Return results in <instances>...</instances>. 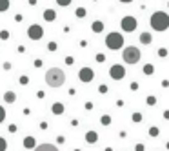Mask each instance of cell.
Instances as JSON below:
<instances>
[{"label":"cell","instance_id":"obj_1","mask_svg":"<svg viewBox=\"0 0 169 151\" xmlns=\"http://www.w3.org/2000/svg\"><path fill=\"white\" fill-rule=\"evenodd\" d=\"M64 80H66V75H64V71L58 69V67H51V69L46 73V84H47L49 88H60V86L64 84Z\"/></svg>","mask_w":169,"mask_h":151},{"label":"cell","instance_id":"obj_2","mask_svg":"<svg viewBox=\"0 0 169 151\" xmlns=\"http://www.w3.org/2000/svg\"><path fill=\"white\" fill-rule=\"evenodd\" d=\"M151 27L155 31H166L169 27V15L164 11H156L151 17Z\"/></svg>","mask_w":169,"mask_h":151},{"label":"cell","instance_id":"obj_3","mask_svg":"<svg viewBox=\"0 0 169 151\" xmlns=\"http://www.w3.org/2000/svg\"><path fill=\"white\" fill-rule=\"evenodd\" d=\"M142 57V53H140V49L138 47H135V46H129V47H126L124 51H122V58L127 62V64H136L138 60Z\"/></svg>","mask_w":169,"mask_h":151},{"label":"cell","instance_id":"obj_4","mask_svg":"<svg viewBox=\"0 0 169 151\" xmlns=\"http://www.w3.org/2000/svg\"><path fill=\"white\" fill-rule=\"evenodd\" d=\"M106 46H107L109 49H120V47L124 46V37H122L120 33H109V35L106 37Z\"/></svg>","mask_w":169,"mask_h":151},{"label":"cell","instance_id":"obj_5","mask_svg":"<svg viewBox=\"0 0 169 151\" xmlns=\"http://www.w3.org/2000/svg\"><path fill=\"white\" fill-rule=\"evenodd\" d=\"M27 37L31 38V40H40V38L44 37V29H42L38 24H33V26H29V29H27Z\"/></svg>","mask_w":169,"mask_h":151},{"label":"cell","instance_id":"obj_6","mask_svg":"<svg viewBox=\"0 0 169 151\" xmlns=\"http://www.w3.org/2000/svg\"><path fill=\"white\" fill-rule=\"evenodd\" d=\"M109 75L115 80H120V78H124V75H126V69H124V66L115 64V66H111V69H109Z\"/></svg>","mask_w":169,"mask_h":151},{"label":"cell","instance_id":"obj_7","mask_svg":"<svg viewBox=\"0 0 169 151\" xmlns=\"http://www.w3.org/2000/svg\"><path fill=\"white\" fill-rule=\"evenodd\" d=\"M122 29L124 31H135L136 29V20H135V17H124L122 18Z\"/></svg>","mask_w":169,"mask_h":151},{"label":"cell","instance_id":"obj_8","mask_svg":"<svg viewBox=\"0 0 169 151\" xmlns=\"http://www.w3.org/2000/svg\"><path fill=\"white\" fill-rule=\"evenodd\" d=\"M78 76H80V80H82V82H91V80H93V76H95V73H93V69H91V67H82V69H80V73H78Z\"/></svg>","mask_w":169,"mask_h":151},{"label":"cell","instance_id":"obj_9","mask_svg":"<svg viewBox=\"0 0 169 151\" xmlns=\"http://www.w3.org/2000/svg\"><path fill=\"white\" fill-rule=\"evenodd\" d=\"M96 140H98V133L96 131H87L86 133V142H87V144H95Z\"/></svg>","mask_w":169,"mask_h":151},{"label":"cell","instance_id":"obj_10","mask_svg":"<svg viewBox=\"0 0 169 151\" xmlns=\"http://www.w3.org/2000/svg\"><path fill=\"white\" fill-rule=\"evenodd\" d=\"M35 151H58V148L53 144H40L38 148H35Z\"/></svg>","mask_w":169,"mask_h":151},{"label":"cell","instance_id":"obj_11","mask_svg":"<svg viewBox=\"0 0 169 151\" xmlns=\"http://www.w3.org/2000/svg\"><path fill=\"white\" fill-rule=\"evenodd\" d=\"M35 146H37V142H35V138H33V137H26V138H24V148L33 149Z\"/></svg>","mask_w":169,"mask_h":151},{"label":"cell","instance_id":"obj_12","mask_svg":"<svg viewBox=\"0 0 169 151\" xmlns=\"http://www.w3.org/2000/svg\"><path fill=\"white\" fill-rule=\"evenodd\" d=\"M51 111H53L55 115H62L64 113V104H60V102L53 104V106H51Z\"/></svg>","mask_w":169,"mask_h":151},{"label":"cell","instance_id":"obj_13","mask_svg":"<svg viewBox=\"0 0 169 151\" xmlns=\"http://www.w3.org/2000/svg\"><path fill=\"white\" fill-rule=\"evenodd\" d=\"M4 100H6L7 104H13V102L17 100V95L13 93V91H7V93L4 95Z\"/></svg>","mask_w":169,"mask_h":151},{"label":"cell","instance_id":"obj_14","mask_svg":"<svg viewBox=\"0 0 169 151\" xmlns=\"http://www.w3.org/2000/svg\"><path fill=\"white\" fill-rule=\"evenodd\" d=\"M44 18L51 22V20H55V18H56V13L53 11V9H46V11H44Z\"/></svg>","mask_w":169,"mask_h":151},{"label":"cell","instance_id":"obj_15","mask_svg":"<svg viewBox=\"0 0 169 151\" xmlns=\"http://www.w3.org/2000/svg\"><path fill=\"white\" fill-rule=\"evenodd\" d=\"M91 29H93L95 33H100V31L104 29V24H102L100 20H95V22H93V26H91Z\"/></svg>","mask_w":169,"mask_h":151},{"label":"cell","instance_id":"obj_16","mask_svg":"<svg viewBox=\"0 0 169 151\" xmlns=\"http://www.w3.org/2000/svg\"><path fill=\"white\" fill-rule=\"evenodd\" d=\"M140 42L142 44H151V35L149 33H142L140 35Z\"/></svg>","mask_w":169,"mask_h":151},{"label":"cell","instance_id":"obj_17","mask_svg":"<svg viewBox=\"0 0 169 151\" xmlns=\"http://www.w3.org/2000/svg\"><path fill=\"white\" fill-rule=\"evenodd\" d=\"M9 7V0H0V11H6Z\"/></svg>","mask_w":169,"mask_h":151},{"label":"cell","instance_id":"obj_18","mask_svg":"<svg viewBox=\"0 0 169 151\" xmlns=\"http://www.w3.org/2000/svg\"><path fill=\"white\" fill-rule=\"evenodd\" d=\"M76 17H78V18H84V17H86V9H84V7H78V9H76Z\"/></svg>","mask_w":169,"mask_h":151},{"label":"cell","instance_id":"obj_19","mask_svg":"<svg viewBox=\"0 0 169 151\" xmlns=\"http://www.w3.org/2000/svg\"><path fill=\"white\" fill-rule=\"evenodd\" d=\"M102 124H104V126H109V124H111V116H109V115H104V116H102Z\"/></svg>","mask_w":169,"mask_h":151},{"label":"cell","instance_id":"obj_20","mask_svg":"<svg viewBox=\"0 0 169 151\" xmlns=\"http://www.w3.org/2000/svg\"><path fill=\"white\" fill-rule=\"evenodd\" d=\"M18 82L22 84V86H26V84H29V78H27L26 75H22V76H20V80H18Z\"/></svg>","mask_w":169,"mask_h":151},{"label":"cell","instance_id":"obj_21","mask_svg":"<svg viewBox=\"0 0 169 151\" xmlns=\"http://www.w3.org/2000/svg\"><path fill=\"white\" fill-rule=\"evenodd\" d=\"M133 122H142V115L140 113H133Z\"/></svg>","mask_w":169,"mask_h":151},{"label":"cell","instance_id":"obj_22","mask_svg":"<svg viewBox=\"0 0 169 151\" xmlns=\"http://www.w3.org/2000/svg\"><path fill=\"white\" fill-rule=\"evenodd\" d=\"M144 73H146V75H151V73H153V66H151V64H147V66L144 67Z\"/></svg>","mask_w":169,"mask_h":151},{"label":"cell","instance_id":"obj_23","mask_svg":"<svg viewBox=\"0 0 169 151\" xmlns=\"http://www.w3.org/2000/svg\"><path fill=\"white\" fill-rule=\"evenodd\" d=\"M6 146H7V144H6V140L0 137V151H6Z\"/></svg>","mask_w":169,"mask_h":151},{"label":"cell","instance_id":"obj_24","mask_svg":"<svg viewBox=\"0 0 169 151\" xmlns=\"http://www.w3.org/2000/svg\"><path fill=\"white\" fill-rule=\"evenodd\" d=\"M0 38H2V40H7V38H9V33H7V31H0Z\"/></svg>","mask_w":169,"mask_h":151},{"label":"cell","instance_id":"obj_25","mask_svg":"<svg viewBox=\"0 0 169 151\" xmlns=\"http://www.w3.org/2000/svg\"><path fill=\"white\" fill-rule=\"evenodd\" d=\"M147 104H149V106H155V104H156V98H155V96H147Z\"/></svg>","mask_w":169,"mask_h":151},{"label":"cell","instance_id":"obj_26","mask_svg":"<svg viewBox=\"0 0 169 151\" xmlns=\"http://www.w3.org/2000/svg\"><path fill=\"white\" fill-rule=\"evenodd\" d=\"M149 135H151V137H156V135H158V128H151Z\"/></svg>","mask_w":169,"mask_h":151},{"label":"cell","instance_id":"obj_27","mask_svg":"<svg viewBox=\"0 0 169 151\" xmlns=\"http://www.w3.org/2000/svg\"><path fill=\"white\" fill-rule=\"evenodd\" d=\"M4 118H6V111H4V108L0 106V122H2Z\"/></svg>","mask_w":169,"mask_h":151},{"label":"cell","instance_id":"obj_28","mask_svg":"<svg viewBox=\"0 0 169 151\" xmlns=\"http://www.w3.org/2000/svg\"><path fill=\"white\" fill-rule=\"evenodd\" d=\"M47 47H49V51H55V49H56V44H55V42H49V46H47Z\"/></svg>","mask_w":169,"mask_h":151},{"label":"cell","instance_id":"obj_29","mask_svg":"<svg viewBox=\"0 0 169 151\" xmlns=\"http://www.w3.org/2000/svg\"><path fill=\"white\" fill-rule=\"evenodd\" d=\"M158 55H160V57H166V55H167V49H164V47H162V49L158 51Z\"/></svg>","mask_w":169,"mask_h":151},{"label":"cell","instance_id":"obj_30","mask_svg":"<svg viewBox=\"0 0 169 151\" xmlns=\"http://www.w3.org/2000/svg\"><path fill=\"white\" fill-rule=\"evenodd\" d=\"M60 6H69V0H58Z\"/></svg>","mask_w":169,"mask_h":151},{"label":"cell","instance_id":"obj_31","mask_svg":"<svg viewBox=\"0 0 169 151\" xmlns=\"http://www.w3.org/2000/svg\"><path fill=\"white\" fill-rule=\"evenodd\" d=\"M135 149H136V151H144V146H142V144H136V148H135Z\"/></svg>","mask_w":169,"mask_h":151},{"label":"cell","instance_id":"obj_32","mask_svg":"<svg viewBox=\"0 0 169 151\" xmlns=\"http://www.w3.org/2000/svg\"><path fill=\"white\" fill-rule=\"evenodd\" d=\"M42 66V60H35V67H40Z\"/></svg>","mask_w":169,"mask_h":151},{"label":"cell","instance_id":"obj_33","mask_svg":"<svg viewBox=\"0 0 169 151\" xmlns=\"http://www.w3.org/2000/svg\"><path fill=\"white\" fill-rule=\"evenodd\" d=\"M44 95H46L44 91H38V93H37V96H38V98H44Z\"/></svg>","mask_w":169,"mask_h":151},{"label":"cell","instance_id":"obj_34","mask_svg":"<svg viewBox=\"0 0 169 151\" xmlns=\"http://www.w3.org/2000/svg\"><path fill=\"white\" fill-rule=\"evenodd\" d=\"M75 151H80V149H75Z\"/></svg>","mask_w":169,"mask_h":151}]
</instances>
